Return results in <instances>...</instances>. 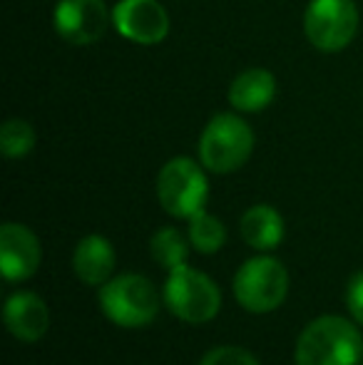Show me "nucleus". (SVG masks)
Returning a JSON list of instances; mask_svg holds the SVG:
<instances>
[{
	"mask_svg": "<svg viewBox=\"0 0 363 365\" xmlns=\"http://www.w3.org/2000/svg\"><path fill=\"white\" fill-rule=\"evenodd\" d=\"M363 353L361 333L341 316H321L296 343V365H356Z\"/></svg>",
	"mask_w": 363,
	"mask_h": 365,
	"instance_id": "nucleus-1",
	"label": "nucleus"
},
{
	"mask_svg": "<svg viewBox=\"0 0 363 365\" xmlns=\"http://www.w3.org/2000/svg\"><path fill=\"white\" fill-rule=\"evenodd\" d=\"M100 308L112 323L122 328H142L160 313V293L145 276L125 274L107 281L100 289Z\"/></svg>",
	"mask_w": 363,
	"mask_h": 365,
	"instance_id": "nucleus-2",
	"label": "nucleus"
},
{
	"mask_svg": "<svg viewBox=\"0 0 363 365\" xmlns=\"http://www.w3.org/2000/svg\"><path fill=\"white\" fill-rule=\"evenodd\" d=\"M254 149V132L242 117L217 115L204 127L199 140V159L209 172L229 174L247 164Z\"/></svg>",
	"mask_w": 363,
	"mask_h": 365,
	"instance_id": "nucleus-3",
	"label": "nucleus"
},
{
	"mask_svg": "<svg viewBox=\"0 0 363 365\" xmlns=\"http://www.w3.org/2000/svg\"><path fill=\"white\" fill-rule=\"evenodd\" d=\"M157 197L167 214L177 219H192L204 212L209 184L199 164L189 157H175L162 167L157 177Z\"/></svg>",
	"mask_w": 363,
	"mask_h": 365,
	"instance_id": "nucleus-4",
	"label": "nucleus"
},
{
	"mask_svg": "<svg viewBox=\"0 0 363 365\" xmlns=\"http://www.w3.org/2000/svg\"><path fill=\"white\" fill-rule=\"evenodd\" d=\"M165 303L182 321L207 323L219 313L222 293L209 276L182 264L170 271V279L165 284Z\"/></svg>",
	"mask_w": 363,
	"mask_h": 365,
	"instance_id": "nucleus-5",
	"label": "nucleus"
},
{
	"mask_svg": "<svg viewBox=\"0 0 363 365\" xmlns=\"http://www.w3.org/2000/svg\"><path fill=\"white\" fill-rule=\"evenodd\" d=\"M289 291V274L272 256L249 259L234 276V298L249 313H269L279 308Z\"/></svg>",
	"mask_w": 363,
	"mask_h": 365,
	"instance_id": "nucleus-6",
	"label": "nucleus"
},
{
	"mask_svg": "<svg viewBox=\"0 0 363 365\" xmlns=\"http://www.w3.org/2000/svg\"><path fill=\"white\" fill-rule=\"evenodd\" d=\"M304 30L314 48L339 53L359 30V10L354 0H311L304 15Z\"/></svg>",
	"mask_w": 363,
	"mask_h": 365,
	"instance_id": "nucleus-7",
	"label": "nucleus"
},
{
	"mask_svg": "<svg viewBox=\"0 0 363 365\" xmlns=\"http://www.w3.org/2000/svg\"><path fill=\"white\" fill-rule=\"evenodd\" d=\"M112 23L122 38L140 45H157L170 33V15L160 0H120Z\"/></svg>",
	"mask_w": 363,
	"mask_h": 365,
	"instance_id": "nucleus-8",
	"label": "nucleus"
},
{
	"mask_svg": "<svg viewBox=\"0 0 363 365\" xmlns=\"http://www.w3.org/2000/svg\"><path fill=\"white\" fill-rule=\"evenodd\" d=\"M53 20L58 35L70 45H92L105 35L110 13L105 0H60Z\"/></svg>",
	"mask_w": 363,
	"mask_h": 365,
	"instance_id": "nucleus-9",
	"label": "nucleus"
},
{
	"mask_svg": "<svg viewBox=\"0 0 363 365\" xmlns=\"http://www.w3.org/2000/svg\"><path fill=\"white\" fill-rule=\"evenodd\" d=\"M0 266L5 281H25L40 266V241L28 226L3 224L0 229Z\"/></svg>",
	"mask_w": 363,
	"mask_h": 365,
	"instance_id": "nucleus-10",
	"label": "nucleus"
},
{
	"mask_svg": "<svg viewBox=\"0 0 363 365\" xmlns=\"http://www.w3.org/2000/svg\"><path fill=\"white\" fill-rule=\"evenodd\" d=\"M5 326L18 341H40L50 326L48 306L35 293H13L5 301Z\"/></svg>",
	"mask_w": 363,
	"mask_h": 365,
	"instance_id": "nucleus-11",
	"label": "nucleus"
},
{
	"mask_svg": "<svg viewBox=\"0 0 363 365\" xmlns=\"http://www.w3.org/2000/svg\"><path fill=\"white\" fill-rule=\"evenodd\" d=\"M73 269L80 281L90 286L107 284V279L115 271V249L112 244L100 234L85 236L78 244L73 256Z\"/></svg>",
	"mask_w": 363,
	"mask_h": 365,
	"instance_id": "nucleus-12",
	"label": "nucleus"
},
{
	"mask_svg": "<svg viewBox=\"0 0 363 365\" xmlns=\"http://www.w3.org/2000/svg\"><path fill=\"white\" fill-rule=\"evenodd\" d=\"M276 95V80L269 70H244L229 87V102L239 112H259L272 105Z\"/></svg>",
	"mask_w": 363,
	"mask_h": 365,
	"instance_id": "nucleus-13",
	"label": "nucleus"
},
{
	"mask_svg": "<svg viewBox=\"0 0 363 365\" xmlns=\"http://www.w3.org/2000/svg\"><path fill=\"white\" fill-rule=\"evenodd\" d=\"M239 229H242L244 241L257 251H272L284 239V219L269 204H257L247 209L239 221Z\"/></svg>",
	"mask_w": 363,
	"mask_h": 365,
	"instance_id": "nucleus-14",
	"label": "nucleus"
},
{
	"mask_svg": "<svg viewBox=\"0 0 363 365\" xmlns=\"http://www.w3.org/2000/svg\"><path fill=\"white\" fill-rule=\"evenodd\" d=\"M189 241L199 254H217L227 244V229L212 214L199 212L189 219Z\"/></svg>",
	"mask_w": 363,
	"mask_h": 365,
	"instance_id": "nucleus-15",
	"label": "nucleus"
},
{
	"mask_svg": "<svg viewBox=\"0 0 363 365\" xmlns=\"http://www.w3.org/2000/svg\"><path fill=\"white\" fill-rule=\"evenodd\" d=\"M150 249H152V259L170 271L177 269V266H182L189 256L187 239H184L177 229H172V226H165V229H160L155 236H152Z\"/></svg>",
	"mask_w": 363,
	"mask_h": 365,
	"instance_id": "nucleus-16",
	"label": "nucleus"
},
{
	"mask_svg": "<svg viewBox=\"0 0 363 365\" xmlns=\"http://www.w3.org/2000/svg\"><path fill=\"white\" fill-rule=\"evenodd\" d=\"M35 147V130L25 120H8L0 130V149L8 159H20Z\"/></svg>",
	"mask_w": 363,
	"mask_h": 365,
	"instance_id": "nucleus-17",
	"label": "nucleus"
},
{
	"mask_svg": "<svg viewBox=\"0 0 363 365\" xmlns=\"http://www.w3.org/2000/svg\"><path fill=\"white\" fill-rule=\"evenodd\" d=\"M199 365H259V361L249 351H244V348L219 346V348H212V351L202 358Z\"/></svg>",
	"mask_w": 363,
	"mask_h": 365,
	"instance_id": "nucleus-18",
	"label": "nucleus"
},
{
	"mask_svg": "<svg viewBox=\"0 0 363 365\" xmlns=\"http://www.w3.org/2000/svg\"><path fill=\"white\" fill-rule=\"evenodd\" d=\"M346 303H349L351 316L363 326V271L351 276L349 289H346Z\"/></svg>",
	"mask_w": 363,
	"mask_h": 365,
	"instance_id": "nucleus-19",
	"label": "nucleus"
}]
</instances>
